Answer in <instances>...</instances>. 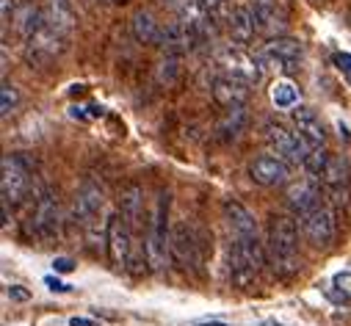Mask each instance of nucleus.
<instances>
[{"mask_svg":"<svg viewBox=\"0 0 351 326\" xmlns=\"http://www.w3.org/2000/svg\"><path fill=\"white\" fill-rule=\"evenodd\" d=\"M266 255L280 277H293L302 268L299 255V227L291 216H274L269 224V240H266Z\"/></svg>","mask_w":351,"mask_h":326,"instance_id":"f257e3e1","label":"nucleus"},{"mask_svg":"<svg viewBox=\"0 0 351 326\" xmlns=\"http://www.w3.org/2000/svg\"><path fill=\"white\" fill-rule=\"evenodd\" d=\"M263 268V243L260 235L230 238V274L238 285H249L257 279Z\"/></svg>","mask_w":351,"mask_h":326,"instance_id":"f03ea898","label":"nucleus"},{"mask_svg":"<svg viewBox=\"0 0 351 326\" xmlns=\"http://www.w3.org/2000/svg\"><path fill=\"white\" fill-rule=\"evenodd\" d=\"M166 218H169V194H160L158 202H155V213H152V221H149V229L144 235V260L152 271H163L166 266V255L171 252L169 247V235L166 232Z\"/></svg>","mask_w":351,"mask_h":326,"instance_id":"7ed1b4c3","label":"nucleus"},{"mask_svg":"<svg viewBox=\"0 0 351 326\" xmlns=\"http://www.w3.org/2000/svg\"><path fill=\"white\" fill-rule=\"evenodd\" d=\"M108 258H111L117 271H128L136 260L147 258L144 252L138 255V247L133 240V229L119 213L111 216V221H108Z\"/></svg>","mask_w":351,"mask_h":326,"instance_id":"20e7f679","label":"nucleus"},{"mask_svg":"<svg viewBox=\"0 0 351 326\" xmlns=\"http://www.w3.org/2000/svg\"><path fill=\"white\" fill-rule=\"evenodd\" d=\"M31 229L39 240H56L61 235V208H58V194L53 188H39L36 205L31 213Z\"/></svg>","mask_w":351,"mask_h":326,"instance_id":"39448f33","label":"nucleus"},{"mask_svg":"<svg viewBox=\"0 0 351 326\" xmlns=\"http://www.w3.org/2000/svg\"><path fill=\"white\" fill-rule=\"evenodd\" d=\"M106 208V194L95 180H83L80 188L75 191V202H72V216L75 221L86 229L100 221V213Z\"/></svg>","mask_w":351,"mask_h":326,"instance_id":"423d86ee","label":"nucleus"},{"mask_svg":"<svg viewBox=\"0 0 351 326\" xmlns=\"http://www.w3.org/2000/svg\"><path fill=\"white\" fill-rule=\"evenodd\" d=\"M302 55H304L302 42H296V39H291V36H274V39H269L266 45H263V50H260V58L266 61L269 66L280 69V72H293V69H299Z\"/></svg>","mask_w":351,"mask_h":326,"instance_id":"0eeeda50","label":"nucleus"},{"mask_svg":"<svg viewBox=\"0 0 351 326\" xmlns=\"http://www.w3.org/2000/svg\"><path fill=\"white\" fill-rule=\"evenodd\" d=\"M263 133H266V144L271 147V152H274L277 158H282V160H288V163H304L310 147L304 144L302 136L291 133L288 127H282V125H277V122H269L266 127H263Z\"/></svg>","mask_w":351,"mask_h":326,"instance_id":"6e6552de","label":"nucleus"},{"mask_svg":"<svg viewBox=\"0 0 351 326\" xmlns=\"http://www.w3.org/2000/svg\"><path fill=\"white\" fill-rule=\"evenodd\" d=\"M169 247H171V258L178 260L183 268H191L197 271L202 258H199V238L194 232V227L189 221H178L171 227V235H169Z\"/></svg>","mask_w":351,"mask_h":326,"instance_id":"1a4fd4ad","label":"nucleus"},{"mask_svg":"<svg viewBox=\"0 0 351 326\" xmlns=\"http://www.w3.org/2000/svg\"><path fill=\"white\" fill-rule=\"evenodd\" d=\"M299 224H302L304 238L313 243L315 249H326V247H332L337 227H335V213H332L326 205H318L315 210L304 213V216L299 218Z\"/></svg>","mask_w":351,"mask_h":326,"instance_id":"9d476101","label":"nucleus"},{"mask_svg":"<svg viewBox=\"0 0 351 326\" xmlns=\"http://www.w3.org/2000/svg\"><path fill=\"white\" fill-rule=\"evenodd\" d=\"M219 66L224 69V75H232V77L243 80V84H249V86L260 84V77H263L260 61L252 53L241 50V47H224L219 53Z\"/></svg>","mask_w":351,"mask_h":326,"instance_id":"9b49d317","label":"nucleus"},{"mask_svg":"<svg viewBox=\"0 0 351 326\" xmlns=\"http://www.w3.org/2000/svg\"><path fill=\"white\" fill-rule=\"evenodd\" d=\"M249 175H252V180L257 186H266V188L285 186L288 177H291V163L277 158V155H260V158L252 160Z\"/></svg>","mask_w":351,"mask_h":326,"instance_id":"f8f14e48","label":"nucleus"},{"mask_svg":"<svg viewBox=\"0 0 351 326\" xmlns=\"http://www.w3.org/2000/svg\"><path fill=\"white\" fill-rule=\"evenodd\" d=\"M0 191H3L6 205H17L28 191V169L17 155L3 158V177H0Z\"/></svg>","mask_w":351,"mask_h":326,"instance_id":"ddd939ff","label":"nucleus"},{"mask_svg":"<svg viewBox=\"0 0 351 326\" xmlns=\"http://www.w3.org/2000/svg\"><path fill=\"white\" fill-rule=\"evenodd\" d=\"M64 36H58L56 31H50L47 25L34 36V39H28L25 42V61L31 64V66H47L61 50H64Z\"/></svg>","mask_w":351,"mask_h":326,"instance_id":"4468645a","label":"nucleus"},{"mask_svg":"<svg viewBox=\"0 0 351 326\" xmlns=\"http://www.w3.org/2000/svg\"><path fill=\"white\" fill-rule=\"evenodd\" d=\"M318 205H321V180H318V177L307 175V177H302L299 183L288 186V208H291L299 218H302L304 213L315 210Z\"/></svg>","mask_w":351,"mask_h":326,"instance_id":"2eb2a0df","label":"nucleus"},{"mask_svg":"<svg viewBox=\"0 0 351 326\" xmlns=\"http://www.w3.org/2000/svg\"><path fill=\"white\" fill-rule=\"evenodd\" d=\"M252 12H254V25L257 34L266 36H282L285 34V12L280 9L277 0H252Z\"/></svg>","mask_w":351,"mask_h":326,"instance_id":"dca6fc26","label":"nucleus"},{"mask_svg":"<svg viewBox=\"0 0 351 326\" xmlns=\"http://www.w3.org/2000/svg\"><path fill=\"white\" fill-rule=\"evenodd\" d=\"M227 31L230 36L238 42V45H249L257 34V25H254V12L252 6L246 3H232L227 9Z\"/></svg>","mask_w":351,"mask_h":326,"instance_id":"f3484780","label":"nucleus"},{"mask_svg":"<svg viewBox=\"0 0 351 326\" xmlns=\"http://www.w3.org/2000/svg\"><path fill=\"white\" fill-rule=\"evenodd\" d=\"M246 97H249V84L243 80L232 77V75H221L213 80V100L224 108H232V105H246Z\"/></svg>","mask_w":351,"mask_h":326,"instance_id":"a211bd4d","label":"nucleus"},{"mask_svg":"<svg viewBox=\"0 0 351 326\" xmlns=\"http://www.w3.org/2000/svg\"><path fill=\"white\" fill-rule=\"evenodd\" d=\"M293 125L299 130V136L304 138L307 147H324L326 144V130H324V122L318 119V114L313 108H304L299 105L293 111Z\"/></svg>","mask_w":351,"mask_h":326,"instance_id":"6ab92c4d","label":"nucleus"},{"mask_svg":"<svg viewBox=\"0 0 351 326\" xmlns=\"http://www.w3.org/2000/svg\"><path fill=\"white\" fill-rule=\"evenodd\" d=\"M321 183L326 186V191L335 197L337 205H346V197H348V166L343 158H329L326 169L321 175Z\"/></svg>","mask_w":351,"mask_h":326,"instance_id":"aec40b11","label":"nucleus"},{"mask_svg":"<svg viewBox=\"0 0 351 326\" xmlns=\"http://www.w3.org/2000/svg\"><path fill=\"white\" fill-rule=\"evenodd\" d=\"M224 218H227V227H230V238L257 235V218L238 199H227L224 202Z\"/></svg>","mask_w":351,"mask_h":326,"instance_id":"412c9836","label":"nucleus"},{"mask_svg":"<svg viewBox=\"0 0 351 326\" xmlns=\"http://www.w3.org/2000/svg\"><path fill=\"white\" fill-rule=\"evenodd\" d=\"M119 216L130 224V229L136 232L144 221V191L141 186H128L119 194Z\"/></svg>","mask_w":351,"mask_h":326,"instance_id":"4be33fe9","label":"nucleus"},{"mask_svg":"<svg viewBox=\"0 0 351 326\" xmlns=\"http://www.w3.org/2000/svg\"><path fill=\"white\" fill-rule=\"evenodd\" d=\"M45 23L50 31H56L58 36H69L72 28H75V12L66 0H50L47 3V14H45Z\"/></svg>","mask_w":351,"mask_h":326,"instance_id":"5701e85b","label":"nucleus"},{"mask_svg":"<svg viewBox=\"0 0 351 326\" xmlns=\"http://www.w3.org/2000/svg\"><path fill=\"white\" fill-rule=\"evenodd\" d=\"M14 28H17V34H20V39H34L47 23H45V14L34 6V3H23L17 12H14Z\"/></svg>","mask_w":351,"mask_h":326,"instance_id":"b1692460","label":"nucleus"},{"mask_svg":"<svg viewBox=\"0 0 351 326\" xmlns=\"http://www.w3.org/2000/svg\"><path fill=\"white\" fill-rule=\"evenodd\" d=\"M130 31L136 36V42L141 45H160V25L155 23V17L149 12H136L130 20Z\"/></svg>","mask_w":351,"mask_h":326,"instance_id":"393cba45","label":"nucleus"},{"mask_svg":"<svg viewBox=\"0 0 351 326\" xmlns=\"http://www.w3.org/2000/svg\"><path fill=\"white\" fill-rule=\"evenodd\" d=\"M246 122H249L246 105H232V108H227V111H224V119L219 122V138H224V141L241 138V133L246 130Z\"/></svg>","mask_w":351,"mask_h":326,"instance_id":"a878e982","label":"nucleus"},{"mask_svg":"<svg viewBox=\"0 0 351 326\" xmlns=\"http://www.w3.org/2000/svg\"><path fill=\"white\" fill-rule=\"evenodd\" d=\"M271 103L280 108V111H291L299 105V89L291 84V80H277L271 86Z\"/></svg>","mask_w":351,"mask_h":326,"instance_id":"bb28decb","label":"nucleus"},{"mask_svg":"<svg viewBox=\"0 0 351 326\" xmlns=\"http://www.w3.org/2000/svg\"><path fill=\"white\" fill-rule=\"evenodd\" d=\"M178 75H180V61H178V55L166 53V58H160V64H158V69H155L158 84H160V86H171L174 80H178Z\"/></svg>","mask_w":351,"mask_h":326,"instance_id":"cd10ccee","label":"nucleus"},{"mask_svg":"<svg viewBox=\"0 0 351 326\" xmlns=\"http://www.w3.org/2000/svg\"><path fill=\"white\" fill-rule=\"evenodd\" d=\"M17 103H20L17 89H14L12 84H3V89H0V114L9 116V114L17 108Z\"/></svg>","mask_w":351,"mask_h":326,"instance_id":"c85d7f7f","label":"nucleus"},{"mask_svg":"<svg viewBox=\"0 0 351 326\" xmlns=\"http://www.w3.org/2000/svg\"><path fill=\"white\" fill-rule=\"evenodd\" d=\"M335 66L343 72V77L348 80V84H351V53H335Z\"/></svg>","mask_w":351,"mask_h":326,"instance_id":"c756f323","label":"nucleus"},{"mask_svg":"<svg viewBox=\"0 0 351 326\" xmlns=\"http://www.w3.org/2000/svg\"><path fill=\"white\" fill-rule=\"evenodd\" d=\"M335 288L343 293V296H351V274L346 271V274H337L335 277Z\"/></svg>","mask_w":351,"mask_h":326,"instance_id":"7c9ffc66","label":"nucleus"},{"mask_svg":"<svg viewBox=\"0 0 351 326\" xmlns=\"http://www.w3.org/2000/svg\"><path fill=\"white\" fill-rule=\"evenodd\" d=\"M28 296H31V293L23 290L20 285H12V288H9V299H14V301H28Z\"/></svg>","mask_w":351,"mask_h":326,"instance_id":"2f4dec72","label":"nucleus"},{"mask_svg":"<svg viewBox=\"0 0 351 326\" xmlns=\"http://www.w3.org/2000/svg\"><path fill=\"white\" fill-rule=\"evenodd\" d=\"M53 268H56L58 274H69V271H72V260H66V258H58V260H53Z\"/></svg>","mask_w":351,"mask_h":326,"instance_id":"473e14b6","label":"nucleus"},{"mask_svg":"<svg viewBox=\"0 0 351 326\" xmlns=\"http://www.w3.org/2000/svg\"><path fill=\"white\" fill-rule=\"evenodd\" d=\"M45 282H47L50 290H58V293H66V290H69V285H64V282H58V279H53V277H47Z\"/></svg>","mask_w":351,"mask_h":326,"instance_id":"72a5a7b5","label":"nucleus"},{"mask_svg":"<svg viewBox=\"0 0 351 326\" xmlns=\"http://www.w3.org/2000/svg\"><path fill=\"white\" fill-rule=\"evenodd\" d=\"M69 326H97V321H92V318H72Z\"/></svg>","mask_w":351,"mask_h":326,"instance_id":"f704fd0d","label":"nucleus"},{"mask_svg":"<svg viewBox=\"0 0 351 326\" xmlns=\"http://www.w3.org/2000/svg\"><path fill=\"white\" fill-rule=\"evenodd\" d=\"M199 326H227V323H199Z\"/></svg>","mask_w":351,"mask_h":326,"instance_id":"c9c22d12","label":"nucleus"}]
</instances>
